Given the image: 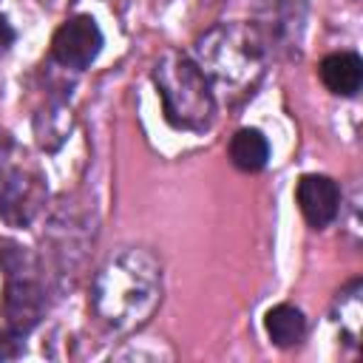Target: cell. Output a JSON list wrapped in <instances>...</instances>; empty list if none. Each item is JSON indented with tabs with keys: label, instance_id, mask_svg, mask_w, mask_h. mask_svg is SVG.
Here are the masks:
<instances>
[{
	"label": "cell",
	"instance_id": "cell-1",
	"mask_svg": "<svg viewBox=\"0 0 363 363\" xmlns=\"http://www.w3.org/2000/svg\"><path fill=\"white\" fill-rule=\"evenodd\" d=\"M159 269L139 252H119L96 278L94 309L113 329H133L147 320L159 301Z\"/></svg>",
	"mask_w": 363,
	"mask_h": 363
},
{
	"label": "cell",
	"instance_id": "cell-2",
	"mask_svg": "<svg viewBox=\"0 0 363 363\" xmlns=\"http://www.w3.org/2000/svg\"><path fill=\"white\" fill-rule=\"evenodd\" d=\"M153 82L162 96L164 119L176 130H204L213 122L216 99L199 62L179 51H164L153 65Z\"/></svg>",
	"mask_w": 363,
	"mask_h": 363
},
{
	"label": "cell",
	"instance_id": "cell-3",
	"mask_svg": "<svg viewBox=\"0 0 363 363\" xmlns=\"http://www.w3.org/2000/svg\"><path fill=\"white\" fill-rule=\"evenodd\" d=\"M204 77H213L230 91H247L264 71V43L255 28L218 26L199 40Z\"/></svg>",
	"mask_w": 363,
	"mask_h": 363
},
{
	"label": "cell",
	"instance_id": "cell-4",
	"mask_svg": "<svg viewBox=\"0 0 363 363\" xmlns=\"http://www.w3.org/2000/svg\"><path fill=\"white\" fill-rule=\"evenodd\" d=\"M99 51H102V31L96 20L88 14H77L65 20L51 40V57L60 65L74 68V71L88 68L99 57Z\"/></svg>",
	"mask_w": 363,
	"mask_h": 363
},
{
	"label": "cell",
	"instance_id": "cell-5",
	"mask_svg": "<svg viewBox=\"0 0 363 363\" xmlns=\"http://www.w3.org/2000/svg\"><path fill=\"white\" fill-rule=\"evenodd\" d=\"M295 199H298L303 218L318 230L326 227L329 221H335V216L340 210V187L335 184V179H329L323 173L301 176L298 187H295Z\"/></svg>",
	"mask_w": 363,
	"mask_h": 363
},
{
	"label": "cell",
	"instance_id": "cell-6",
	"mask_svg": "<svg viewBox=\"0 0 363 363\" xmlns=\"http://www.w3.org/2000/svg\"><path fill=\"white\" fill-rule=\"evenodd\" d=\"M45 190L40 176L31 173H14L3 187H0V216L9 224H28L34 213L40 210Z\"/></svg>",
	"mask_w": 363,
	"mask_h": 363
},
{
	"label": "cell",
	"instance_id": "cell-7",
	"mask_svg": "<svg viewBox=\"0 0 363 363\" xmlns=\"http://www.w3.org/2000/svg\"><path fill=\"white\" fill-rule=\"evenodd\" d=\"M3 312L9 318L11 332L14 335H26L43 315V289L31 278L9 281L6 298H3Z\"/></svg>",
	"mask_w": 363,
	"mask_h": 363
},
{
	"label": "cell",
	"instance_id": "cell-8",
	"mask_svg": "<svg viewBox=\"0 0 363 363\" xmlns=\"http://www.w3.org/2000/svg\"><path fill=\"white\" fill-rule=\"evenodd\" d=\"M320 79L337 96H354L363 85V60L354 51H335L320 60Z\"/></svg>",
	"mask_w": 363,
	"mask_h": 363
},
{
	"label": "cell",
	"instance_id": "cell-9",
	"mask_svg": "<svg viewBox=\"0 0 363 363\" xmlns=\"http://www.w3.org/2000/svg\"><path fill=\"white\" fill-rule=\"evenodd\" d=\"M230 162L244 173H258L269 162V142L255 128H241L230 139Z\"/></svg>",
	"mask_w": 363,
	"mask_h": 363
},
{
	"label": "cell",
	"instance_id": "cell-10",
	"mask_svg": "<svg viewBox=\"0 0 363 363\" xmlns=\"http://www.w3.org/2000/svg\"><path fill=\"white\" fill-rule=\"evenodd\" d=\"M264 329H267V335H269V340H272L275 346L286 349V346H295V343L303 337V332H306V318H303V312H301L298 306H292V303H278V306H272V309L267 312Z\"/></svg>",
	"mask_w": 363,
	"mask_h": 363
},
{
	"label": "cell",
	"instance_id": "cell-11",
	"mask_svg": "<svg viewBox=\"0 0 363 363\" xmlns=\"http://www.w3.org/2000/svg\"><path fill=\"white\" fill-rule=\"evenodd\" d=\"M11 40H14V31H11L9 23L0 17V51H6V48L11 45Z\"/></svg>",
	"mask_w": 363,
	"mask_h": 363
},
{
	"label": "cell",
	"instance_id": "cell-12",
	"mask_svg": "<svg viewBox=\"0 0 363 363\" xmlns=\"http://www.w3.org/2000/svg\"><path fill=\"white\" fill-rule=\"evenodd\" d=\"M6 153H9V139L0 133V164H3V159H6Z\"/></svg>",
	"mask_w": 363,
	"mask_h": 363
}]
</instances>
